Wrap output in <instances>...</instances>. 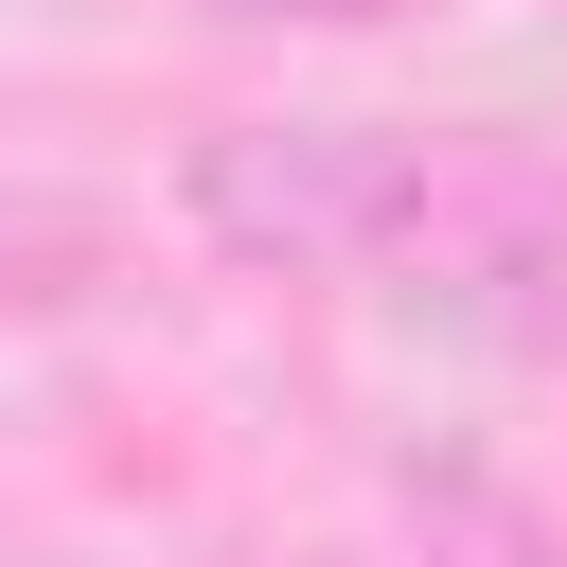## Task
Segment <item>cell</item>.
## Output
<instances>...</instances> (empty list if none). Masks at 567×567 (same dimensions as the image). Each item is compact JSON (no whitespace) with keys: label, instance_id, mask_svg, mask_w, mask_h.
<instances>
[{"label":"cell","instance_id":"obj_1","mask_svg":"<svg viewBox=\"0 0 567 567\" xmlns=\"http://www.w3.org/2000/svg\"><path fill=\"white\" fill-rule=\"evenodd\" d=\"M177 195L266 284H354L461 354H567V159L514 124H213Z\"/></svg>","mask_w":567,"mask_h":567},{"label":"cell","instance_id":"obj_2","mask_svg":"<svg viewBox=\"0 0 567 567\" xmlns=\"http://www.w3.org/2000/svg\"><path fill=\"white\" fill-rule=\"evenodd\" d=\"M213 18H248V35H372V18H425V0H213Z\"/></svg>","mask_w":567,"mask_h":567}]
</instances>
